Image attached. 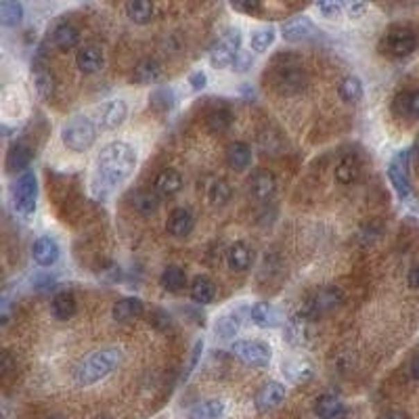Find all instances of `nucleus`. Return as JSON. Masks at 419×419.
Returning <instances> with one entry per match:
<instances>
[{
  "instance_id": "obj_4",
  "label": "nucleus",
  "mask_w": 419,
  "mask_h": 419,
  "mask_svg": "<svg viewBox=\"0 0 419 419\" xmlns=\"http://www.w3.org/2000/svg\"><path fill=\"white\" fill-rule=\"evenodd\" d=\"M96 135H99V126L94 120H90L88 116L84 114H78L74 118H69L63 128H61V141L63 145L74 151V153H84L88 151L94 141H96Z\"/></svg>"
},
{
  "instance_id": "obj_33",
  "label": "nucleus",
  "mask_w": 419,
  "mask_h": 419,
  "mask_svg": "<svg viewBox=\"0 0 419 419\" xmlns=\"http://www.w3.org/2000/svg\"><path fill=\"white\" fill-rule=\"evenodd\" d=\"M126 15L132 24L145 26L153 19V3L151 0H126Z\"/></svg>"
},
{
  "instance_id": "obj_17",
  "label": "nucleus",
  "mask_w": 419,
  "mask_h": 419,
  "mask_svg": "<svg viewBox=\"0 0 419 419\" xmlns=\"http://www.w3.org/2000/svg\"><path fill=\"white\" fill-rule=\"evenodd\" d=\"M145 310V304L141 298H135V296H128V298H122L114 304L112 308V319L118 321V323H130L135 319H139Z\"/></svg>"
},
{
  "instance_id": "obj_52",
  "label": "nucleus",
  "mask_w": 419,
  "mask_h": 419,
  "mask_svg": "<svg viewBox=\"0 0 419 419\" xmlns=\"http://www.w3.org/2000/svg\"><path fill=\"white\" fill-rule=\"evenodd\" d=\"M409 285L413 289H419V266H413L411 273H409Z\"/></svg>"
},
{
  "instance_id": "obj_29",
  "label": "nucleus",
  "mask_w": 419,
  "mask_h": 419,
  "mask_svg": "<svg viewBox=\"0 0 419 419\" xmlns=\"http://www.w3.org/2000/svg\"><path fill=\"white\" fill-rule=\"evenodd\" d=\"M308 325H310V319H306L304 314L300 312L298 317H291L289 323L285 325V338L291 346H304L308 344Z\"/></svg>"
},
{
  "instance_id": "obj_2",
  "label": "nucleus",
  "mask_w": 419,
  "mask_h": 419,
  "mask_svg": "<svg viewBox=\"0 0 419 419\" xmlns=\"http://www.w3.org/2000/svg\"><path fill=\"white\" fill-rule=\"evenodd\" d=\"M122 359L124 354L120 348H101L78 363V367L74 369V382L78 386H92L114 373L120 367Z\"/></svg>"
},
{
  "instance_id": "obj_18",
  "label": "nucleus",
  "mask_w": 419,
  "mask_h": 419,
  "mask_svg": "<svg viewBox=\"0 0 419 419\" xmlns=\"http://www.w3.org/2000/svg\"><path fill=\"white\" fill-rule=\"evenodd\" d=\"M193 227H195V219H193V214L189 212L187 207L172 210V214L168 216V223H166V231L172 237H176V239L189 237L191 231H193Z\"/></svg>"
},
{
  "instance_id": "obj_32",
  "label": "nucleus",
  "mask_w": 419,
  "mask_h": 419,
  "mask_svg": "<svg viewBox=\"0 0 419 419\" xmlns=\"http://www.w3.org/2000/svg\"><path fill=\"white\" fill-rule=\"evenodd\" d=\"M189 291H191L193 302H197V304H210V302L216 298V285H214L212 279L205 277V275L195 277Z\"/></svg>"
},
{
  "instance_id": "obj_28",
  "label": "nucleus",
  "mask_w": 419,
  "mask_h": 419,
  "mask_svg": "<svg viewBox=\"0 0 419 419\" xmlns=\"http://www.w3.org/2000/svg\"><path fill=\"white\" fill-rule=\"evenodd\" d=\"M252 260H254V254H252L250 246L243 241H235L227 252V262H229L231 271L243 273L252 266Z\"/></svg>"
},
{
  "instance_id": "obj_3",
  "label": "nucleus",
  "mask_w": 419,
  "mask_h": 419,
  "mask_svg": "<svg viewBox=\"0 0 419 419\" xmlns=\"http://www.w3.org/2000/svg\"><path fill=\"white\" fill-rule=\"evenodd\" d=\"M271 86L283 96H293L308 86V76L296 59L279 57L271 71Z\"/></svg>"
},
{
  "instance_id": "obj_35",
  "label": "nucleus",
  "mask_w": 419,
  "mask_h": 419,
  "mask_svg": "<svg viewBox=\"0 0 419 419\" xmlns=\"http://www.w3.org/2000/svg\"><path fill=\"white\" fill-rule=\"evenodd\" d=\"M233 124V114L227 108H216L205 116V126L212 135H223L231 128Z\"/></svg>"
},
{
  "instance_id": "obj_7",
  "label": "nucleus",
  "mask_w": 419,
  "mask_h": 419,
  "mask_svg": "<svg viewBox=\"0 0 419 419\" xmlns=\"http://www.w3.org/2000/svg\"><path fill=\"white\" fill-rule=\"evenodd\" d=\"M13 203L15 210L24 216H32L38 203V178L32 170L19 174L15 189H13Z\"/></svg>"
},
{
  "instance_id": "obj_24",
  "label": "nucleus",
  "mask_w": 419,
  "mask_h": 419,
  "mask_svg": "<svg viewBox=\"0 0 419 419\" xmlns=\"http://www.w3.org/2000/svg\"><path fill=\"white\" fill-rule=\"evenodd\" d=\"M392 112L398 118H419V90L396 94L392 101Z\"/></svg>"
},
{
  "instance_id": "obj_48",
  "label": "nucleus",
  "mask_w": 419,
  "mask_h": 419,
  "mask_svg": "<svg viewBox=\"0 0 419 419\" xmlns=\"http://www.w3.org/2000/svg\"><path fill=\"white\" fill-rule=\"evenodd\" d=\"M15 369V359L11 357L9 350H3V354H0V371H3L5 377H9Z\"/></svg>"
},
{
  "instance_id": "obj_5",
  "label": "nucleus",
  "mask_w": 419,
  "mask_h": 419,
  "mask_svg": "<svg viewBox=\"0 0 419 419\" xmlns=\"http://www.w3.org/2000/svg\"><path fill=\"white\" fill-rule=\"evenodd\" d=\"M344 304V291L336 285H325V287H319L314 289L306 300H304V306H302V314L310 321H317L321 319L323 314L336 310L338 306Z\"/></svg>"
},
{
  "instance_id": "obj_53",
  "label": "nucleus",
  "mask_w": 419,
  "mask_h": 419,
  "mask_svg": "<svg viewBox=\"0 0 419 419\" xmlns=\"http://www.w3.org/2000/svg\"><path fill=\"white\" fill-rule=\"evenodd\" d=\"M409 371H411V375H413L415 379H419V354L413 357V361H411V365H409Z\"/></svg>"
},
{
  "instance_id": "obj_34",
  "label": "nucleus",
  "mask_w": 419,
  "mask_h": 419,
  "mask_svg": "<svg viewBox=\"0 0 419 419\" xmlns=\"http://www.w3.org/2000/svg\"><path fill=\"white\" fill-rule=\"evenodd\" d=\"M24 5L19 0H3L0 3V24L5 28H17L24 22Z\"/></svg>"
},
{
  "instance_id": "obj_45",
  "label": "nucleus",
  "mask_w": 419,
  "mask_h": 419,
  "mask_svg": "<svg viewBox=\"0 0 419 419\" xmlns=\"http://www.w3.org/2000/svg\"><path fill=\"white\" fill-rule=\"evenodd\" d=\"M231 5L246 15H256L260 11V0H231Z\"/></svg>"
},
{
  "instance_id": "obj_14",
  "label": "nucleus",
  "mask_w": 419,
  "mask_h": 419,
  "mask_svg": "<svg viewBox=\"0 0 419 419\" xmlns=\"http://www.w3.org/2000/svg\"><path fill=\"white\" fill-rule=\"evenodd\" d=\"M281 34L287 42H304V40H310L312 36H317V26L312 24L310 17L298 15L283 24Z\"/></svg>"
},
{
  "instance_id": "obj_40",
  "label": "nucleus",
  "mask_w": 419,
  "mask_h": 419,
  "mask_svg": "<svg viewBox=\"0 0 419 419\" xmlns=\"http://www.w3.org/2000/svg\"><path fill=\"white\" fill-rule=\"evenodd\" d=\"M160 283H162V287L166 291L178 293L187 285V275H185V271L180 266H166L162 277H160Z\"/></svg>"
},
{
  "instance_id": "obj_26",
  "label": "nucleus",
  "mask_w": 419,
  "mask_h": 419,
  "mask_svg": "<svg viewBox=\"0 0 419 419\" xmlns=\"http://www.w3.org/2000/svg\"><path fill=\"white\" fill-rule=\"evenodd\" d=\"M78 310V302H76V296L71 291H59L55 293L53 302H51V312L53 317L59 319V321H69Z\"/></svg>"
},
{
  "instance_id": "obj_20",
  "label": "nucleus",
  "mask_w": 419,
  "mask_h": 419,
  "mask_svg": "<svg viewBox=\"0 0 419 419\" xmlns=\"http://www.w3.org/2000/svg\"><path fill=\"white\" fill-rule=\"evenodd\" d=\"M314 413L319 419H342L346 415V404L336 394H323L314 402Z\"/></svg>"
},
{
  "instance_id": "obj_27",
  "label": "nucleus",
  "mask_w": 419,
  "mask_h": 419,
  "mask_svg": "<svg viewBox=\"0 0 419 419\" xmlns=\"http://www.w3.org/2000/svg\"><path fill=\"white\" fill-rule=\"evenodd\" d=\"M182 189V176L174 168H166L155 178V193L164 197H174Z\"/></svg>"
},
{
  "instance_id": "obj_10",
  "label": "nucleus",
  "mask_w": 419,
  "mask_h": 419,
  "mask_svg": "<svg viewBox=\"0 0 419 419\" xmlns=\"http://www.w3.org/2000/svg\"><path fill=\"white\" fill-rule=\"evenodd\" d=\"M382 49L390 57H407L417 49V36L409 28H392L382 40Z\"/></svg>"
},
{
  "instance_id": "obj_6",
  "label": "nucleus",
  "mask_w": 419,
  "mask_h": 419,
  "mask_svg": "<svg viewBox=\"0 0 419 419\" xmlns=\"http://www.w3.org/2000/svg\"><path fill=\"white\" fill-rule=\"evenodd\" d=\"M241 51V30L239 28H229L216 44L210 49V65L214 69H227L233 67L235 57Z\"/></svg>"
},
{
  "instance_id": "obj_51",
  "label": "nucleus",
  "mask_w": 419,
  "mask_h": 419,
  "mask_svg": "<svg viewBox=\"0 0 419 419\" xmlns=\"http://www.w3.org/2000/svg\"><path fill=\"white\" fill-rule=\"evenodd\" d=\"M189 84H191L193 90H203L205 84H207V78H205L203 71H193V74L189 76Z\"/></svg>"
},
{
  "instance_id": "obj_39",
  "label": "nucleus",
  "mask_w": 419,
  "mask_h": 419,
  "mask_svg": "<svg viewBox=\"0 0 419 419\" xmlns=\"http://www.w3.org/2000/svg\"><path fill=\"white\" fill-rule=\"evenodd\" d=\"M34 88L40 99H51L55 94V76L51 74L49 67L38 65L34 69Z\"/></svg>"
},
{
  "instance_id": "obj_30",
  "label": "nucleus",
  "mask_w": 419,
  "mask_h": 419,
  "mask_svg": "<svg viewBox=\"0 0 419 419\" xmlns=\"http://www.w3.org/2000/svg\"><path fill=\"white\" fill-rule=\"evenodd\" d=\"M223 415H225V402L212 398L193 404L187 413V419H223Z\"/></svg>"
},
{
  "instance_id": "obj_13",
  "label": "nucleus",
  "mask_w": 419,
  "mask_h": 419,
  "mask_svg": "<svg viewBox=\"0 0 419 419\" xmlns=\"http://www.w3.org/2000/svg\"><path fill=\"white\" fill-rule=\"evenodd\" d=\"M59 256H61V248H59L57 239L51 237V235L38 237V239L34 241V246H32V258H34V262H36L38 266H42V268L55 266L57 260H59Z\"/></svg>"
},
{
  "instance_id": "obj_16",
  "label": "nucleus",
  "mask_w": 419,
  "mask_h": 419,
  "mask_svg": "<svg viewBox=\"0 0 419 419\" xmlns=\"http://www.w3.org/2000/svg\"><path fill=\"white\" fill-rule=\"evenodd\" d=\"M76 65L82 74H96L105 65V55L96 44H84L76 55Z\"/></svg>"
},
{
  "instance_id": "obj_19",
  "label": "nucleus",
  "mask_w": 419,
  "mask_h": 419,
  "mask_svg": "<svg viewBox=\"0 0 419 419\" xmlns=\"http://www.w3.org/2000/svg\"><path fill=\"white\" fill-rule=\"evenodd\" d=\"M51 40H53V44L59 49V51H63V53H69V51H74L78 44H80V30L74 26V24H59L55 30H53V34H51Z\"/></svg>"
},
{
  "instance_id": "obj_36",
  "label": "nucleus",
  "mask_w": 419,
  "mask_h": 419,
  "mask_svg": "<svg viewBox=\"0 0 419 419\" xmlns=\"http://www.w3.org/2000/svg\"><path fill=\"white\" fill-rule=\"evenodd\" d=\"M363 92H365V86H363V82H361L359 76H346V78L340 82V86H338L340 99H342L344 103H348V105L359 103V101L363 99Z\"/></svg>"
},
{
  "instance_id": "obj_55",
  "label": "nucleus",
  "mask_w": 419,
  "mask_h": 419,
  "mask_svg": "<svg viewBox=\"0 0 419 419\" xmlns=\"http://www.w3.org/2000/svg\"><path fill=\"white\" fill-rule=\"evenodd\" d=\"M415 155L419 157V139H417V143H415Z\"/></svg>"
},
{
  "instance_id": "obj_9",
  "label": "nucleus",
  "mask_w": 419,
  "mask_h": 419,
  "mask_svg": "<svg viewBox=\"0 0 419 419\" xmlns=\"http://www.w3.org/2000/svg\"><path fill=\"white\" fill-rule=\"evenodd\" d=\"M386 174H388L390 185H392V189L396 191L398 197H409V195H411L409 153H407V151H398L396 155H392V160L388 162Z\"/></svg>"
},
{
  "instance_id": "obj_47",
  "label": "nucleus",
  "mask_w": 419,
  "mask_h": 419,
  "mask_svg": "<svg viewBox=\"0 0 419 419\" xmlns=\"http://www.w3.org/2000/svg\"><path fill=\"white\" fill-rule=\"evenodd\" d=\"M252 63H254V57H252V53H246V51H239V55L235 57V63H233V69L235 71H248L250 67H252Z\"/></svg>"
},
{
  "instance_id": "obj_12",
  "label": "nucleus",
  "mask_w": 419,
  "mask_h": 419,
  "mask_svg": "<svg viewBox=\"0 0 419 419\" xmlns=\"http://www.w3.org/2000/svg\"><path fill=\"white\" fill-rule=\"evenodd\" d=\"M32 160H34V149L24 141H15L7 151L5 170H7V174H24V172H28Z\"/></svg>"
},
{
  "instance_id": "obj_37",
  "label": "nucleus",
  "mask_w": 419,
  "mask_h": 419,
  "mask_svg": "<svg viewBox=\"0 0 419 419\" xmlns=\"http://www.w3.org/2000/svg\"><path fill=\"white\" fill-rule=\"evenodd\" d=\"M239 330H241V317L237 312H225L214 325V334L221 340H233L239 334Z\"/></svg>"
},
{
  "instance_id": "obj_50",
  "label": "nucleus",
  "mask_w": 419,
  "mask_h": 419,
  "mask_svg": "<svg viewBox=\"0 0 419 419\" xmlns=\"http://www.w3.org/2000/svg\"><path fill=\"white\" fill-rule=\"evenodd\" d=\"M201 350H203V342L197 340L195 346H193V350H191V359H189V367H187V371H185V379H187V377L191 375V371L195 369V365H197V361H199V357H201Z\"/></svg>"
},
{
  "instance_id": "obj_43",
  "label": "nucleus",
  "mask_w": 419,
  "mask_h": 419,
  "mask_svg": "<svg viewBox=\"0 0 419 419\" xmlns=\"http://www.w3.org/2000/svg\"><path fill=\"white\" fill-rule=\"evenodd\" d=\"M231 193L233 191H231V185L227 180H214L212 185H210V189H207V201L212 203V205H216V207H221V205L229 203Z\"/></svg>"
},
{
  "instance_id": "obj_1",
  "label": "nucleus",
  "mask_w": 419,
  "mask_h": 419,
  "mask_svg": "<svg viewBox=\"0 0 419 419\" xmlns=\"http://www.w3.org/2000/svg\"><path fill=\"white\" fill-rule=\"evenodd\" d=\"M137 168V151L126 141H114L105 145L96 155L92 170V191L96 195H110L124 185Z\"/></svg>"
},
{
  "instance_id": "obj_49",
  "label": "nucleus",
  "mask_w": 419,
  "mask_h": 419,
  "mask_svg": "<svg viewBox=\"0 0 419 419\" xmlns=\"http://www.w3.org/2000/svg\"><path fill=\"white\" fill-rule=\"evenodd\" d=\"M346 9L350 17H361L367 11V0H346Z\"/></svg>"
},
{
  "instance_id": "obj_31",
  "label": "nucleus",
  "mask_w": 419,
  "mask_h": 419,
  "mask_svg": "<svg viewBox=\"0 0 419 419\" xmlns=\"http://www.w3.org/2000/svg\"><path fill=\"white\" fill-rule=\"evenodd\" d=\"M162 78V65L147 57V59H141L137 65H135V71H132V80L137 84H155L157 80Z\"/></svg>"
},
{
  "instance_id": "obj_21",
  "label": "nucleus",
  "mask_w": 419,
  "mask_h": 419,
  "mask_svg": "<svg viewBox=\"0 0 419 419\" xmlns=\"http://www.w3.org/2000/svg\"><path fill=\"white\" fill-rule=\"evenodd\" d=\"M130 205L137 210L141 216H151L160 210V197L155 191H149V189H137L130 193Z\"/></svg>"
},
{
  "instance_id": "obj_42",
  "label": "nucleus",
  "mask_w": 419,
  "mask_h": 419,
  "mask_svg": "<svg viewBox=\"0 0 419 419\" xmlns=\"http://www.w3.org/2000/svg\"><path fill=\"white\" fill-rule=\"evenodd\" d=\"M275 36H277V30L273 26H264V28H258L252 32V38H250V46L254 53H266L273 42H275Z\"/></svg>"
},
{
  "instance_id": "obj_11",
  "label": "nucleus",
  "mask_w": 419,
  "mask_h": 419,
  "mask_svg": "<svg viewBox=\"0 0 419 419\" xmlns=\"http://www.w3.org/2000/svg\"><path fill=\"white\" fill-rule=\"evenodd\" d=\"M126 116H128L126 101H122V99L108 101V103H103L96 112V126L101 130H116L118 126L124 124Z\"/></svg>"
},
{
  "instance_id": "obj_46",
  "label": "nucleus",
  "mask_w": 419,
  "mask_h": 419,
  "mask_svg": "<svg viewBox=\"0 0 419 419\" xmlns=\"http://www.w3.org/2000/svg\"><path fill=\"white\" fill-rule=\"evenodd\" d=\"M149 321H151L153 327H157V330H162V332L170 327V317H168V312L162 310V308H153Z\"/></svg>"
},
{
  "instance_id": "obj_56",
  "label": "nucleus",
  "mask_w": 419,
  "mask_h": 419,
  "mask_svg": "<svg viewBox=\"0 0 419 419\" xmlns=\"http://www.w3.org/2000/svg\"><path fill=\"white\" fill-rule=\"evenodd\" d=\"M94 419H110V417H94Z\"/></svg>"
},
{
  "instance_id": "obj_25",
  "label": "nucleus",
  "mask_w": 419,
  "mask_h": 419,
  "mask_svg": "<svg viewBox=\"0 0 419 419\" xmlns=\"http://www.w3.org/2000/svg\"><path fill=\"white\" fill-rule=\"evenodd\" d=\"M225 157H227L229 168L246 170L252 164V147L248 143H243V141H233V143L227 145Z\"/></svg>"
},
{
  "instance_id": "obj_22",
  "label": "nucleus",
  "mask_w": 419,
  "mask_h": 419,
  "mask_svg": "<svg viewBox=\"0 0 419 419\" xmlns=\"http://www.w3.org/2000/svg\"><path fill=\"white\" fill-rule=\"evenodd\" d=\"M250 191L256 199H268L277 191V178L268 170H258L250 178Z\"/></svg>"
},
{
  "instance_id": "obj_44",
  "label": "nucleus",
  "mask_w": 419,
  "mask_h": 419,
  "mask_svg": "<svg viewBox=\"0 0 419 419\" xmlns=\"http://www.w3.org/2000/svg\"><path fill=\"white\" fill-rule=\"evenodd\" d=\"M317 9L323 17L334 19L340 17L342 11L346 9V0H317Z\"/></svg>"
},
{
  "instance_id": "obj_41",
  "label": "nucleus",
  "mask_w": 419,
  "mask_h": 419,
  "mask_svg": "<svg viewBox=\"0 0 419 419\" xmlns=\"http://www.w3.org/2000/svg\"><path fill=\"white\" fill-rule=\"evenodd\" d=\"M149 103H151V108H153L155 112L166 114V112H170V110L174 108V103H176V94H174V90H172V88L160 86V88H155V90L149 94Z\"/></svg>"
},
{
  "instance_id": "obj_23",
  "label": "nucleus",
  "mask_w": 419,
  "mask_h": 419,
  "mask_svg": "<svg viewBox=\"0 0 419 419\" xmlns=\"http://www.w3.org/2000/svg\"><path fill=\"white\" fill-rule=\"evenodd\" d=\"M250 319H252V323L256 327L268 330V327H277L279 325V312L268 302H256L250 308Z\"/></svg>"
},
{
  "instance_id": "obj_54",
  "label": "nucleus",
  "mask_w": 419,
  "mask_h": 419,
  "mask_svg": "<svg viewBox=\"0 0 419 419\" xmlns=\"http://www.w3.org/2000/svg\"><path fill=\"white\" fill-rule=\"evenodd\" d=\"M386 419H409V417H407V413H402V411H392V413L386 415Z\"/></svg>"
},
{
  "instance_id": "obj_15",
  "label": "nucleus",
  "mask_w": 419,
  "mask_h": 419,
  "mask_svg": "<svg viewBox=\"0 0 419 419\" xmlns=\"http://www.w3.org/2000/svg\"><path fill=\"white\" fill-rule=\"evenodd\" d=\"M283 400H285V386L281 382L264 384L254 396V404L258 411H271V409L279 407Z\"/></svg>"
},
{
  "instance_id": "obj_38",
  "label": "nucleus",
  "mask_w": 419,
  "mask_h": 419,
  "mask_svg": "<svg viewBox=\"0 0 419 419\" xmlns=\"http://www.w3.org/2000/svg\"><path fill=\"white\" fill-rule=\"evenodd\" d=\"M336 180L340 185H354L361 176V166L354 157H342L336 166V172H334Z\"/></svg>"
},
{
  "instance_id": "obj_8",
  "label": "nucleus",
  "mask_w": 419,
  "mask_h": 419,
  "mask_svg": "<svg viewBox=\"0 0 419 419\" xmlns=\"http://www.w3.org/2000/svg\"><path fill=\"white\" fill-rule=\"evenodd\" d=\"M231 352L248 367H266L273 359V348L262 340H237Z\"/></svg>"
}]
</instances>
